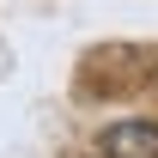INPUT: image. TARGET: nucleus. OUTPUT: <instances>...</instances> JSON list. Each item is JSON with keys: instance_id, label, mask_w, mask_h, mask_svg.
I'll return each mask as SVG.
<instances>
[{"instance_id": "1", "label": "nucleus", "mask_w": 158, "mask_h": 158, "mask_svg": "<svg viewBox=\"0 0 158 158\" xmlns=\"http://www.w3.org/2000/svg\"><path fill=\"white\" fill-rule=\"evenodd\" d=\"M103 158H158V122H110Z\"/></svg>"}]
</instances>
